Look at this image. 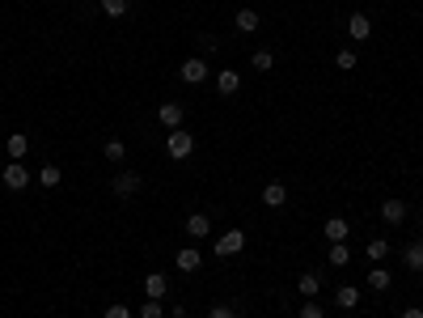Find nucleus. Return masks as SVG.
Returning a JSON list of instances; mask_svg holds the SVG:
<instances>
[{"label": "nucleus", "mask_w": 423, "mask_h": 318, "mask_svg": "<svg viewBox=\"0 0 423 318\" xmlns=\"http://www.w3.org/2000/svg\"><path fill=\"white\" fill-rule=\"evenodd\" d=\"M364 255H368L372 263H381V259L389 255V242H385V238H372V242H368V247H364Z\"/></svg>", "instance_id": "23"}, {"label": "nucleus", "mask_w": 423, "mask_h": 318, "mask_svg": "<svg viewBox=\"0 0 423 318\" xmlns=\"http://www.w3.org/2000/svg\"><path fill=\"white\" fill-rule=\"evenodd\" d=\"M356 64H360V56H356V52H352V47H343V52H339V56H335V68H343V72H352V68H356Z\"/></svg>", "instance_id": "24"}, {"label": "nucleus", "mask_w": 423, "mask_h": 318, "mask_svg": "<svg viewBox=\"0 0 423 318\" xmlns=\"http://www.w3.org/2000/svg\"><path fill=\"white\" fill-rule=\"evenodd\" d=\"M322 229H326V238H330V242H347V234H352V229H347V221H343V216H330V221L322 225Z\"/></svg>", "instance_id": "20"}, {"label": "nucleus", "mask_w": 423, "mask_h": 318, "mask_svg": "<svg viewBox=\"0 0 423 318\" xmlns=\"http://www.w3.org/2000/svg\"><path fill=\"white\" fill-rule=\"evenodd\" d=\"M352 263V251H347V242H330V267H347Z\"/></svg>", "instance_id": "22"}, {"label": "nucleus", "mask_w": 423, "mask_h": 318, "mask_svg": "<svg viewBox=\"0 0 423 318\" xmlns=\"http://www.w3.org/2000/svg\"><path fill=\"white\" fill-rule=\"evenodd\" d=\"M199 267H204V255H199L195 247H182V251H178V272L191 276V272H199Z\"/></svg>", "instance_id": "11"}, {"label": "nucleus", "mask_w": 423, "mask_h": 318, "mask_svg": "<svg viewBox=\"0 0 423 318\" xmlns=\"http://www.w3.org/2000/svg\"><path fill=\"white\" fill-rule=\"evenodd\" d=\"M140 318H165V306H161V302H153V297H144Z\"/></svg>", "instance_id": "27"}, {"label": "nucleus", "mask_w": 423, "mask_h": 318, "mask_svg": "<svg viewBox=\"0 0 423 318\" xmlns=\"http://www.w3.org/2000/svg\"><path fill=\"white\" fill-rule=\"evenodd\" d=\"M237 89H241V77H237L233 68H225V72L216 77V93H220V98H233Z\"/></svg>", "instance_id": "10"}, {"label": "nucleus", "mask_w": 423, "mask_h": 318, "mask_svg": "<svg viewBox=\"0 0 423 318\" xmlns=\"http://www.w3.org/2000/svg\"><path fill=\"white\" fill-rule=\"evenodd\" d=\"M389 284H394V276H389V267H381V263H377V267H368V288H377V293H385Z\"/></svg>", "instance_id": "14"}, {"label": "nucleus", "mask_w": 423, "mask_h": 318, "mask_svg": "<svg viewBox=\"0 0 423 318\" xmlns=\"http://www.w3.org/2000/svg\"><path fill=\"white\" fill-rule=\"evenodd\" d=\"M263 204H267V208H284V204H288L284 183H267V187H263Z\"/></svg>", "instance_id": "12"}, {"label": "nucleus", "mask_w": 423, "mask_h": 318, "mask_svg": "<svg viewBox=\"0 0 423 318\" xmlns=\"http://www.w3.org/2000/svg\"><path fill=\"white\" fill-rule=\"evenodd\" d=\"M106 161H123V157H128V144H123V140H106Z\"/></svg>", "instance_id": "25"}, {"label": "nucleus", "mask_w": 423, "mask_h": 318, "mask_svg": "<svg viewBox=\"0 0 423 318\" xmlns=\"http://www.w3.org/2000/svg\"><path fill=\"white\" fill-rule=\"evenodd\" d=\"M165 153H169L173 161H186V157L195 153V136H191L186 128H173V132L165 136Z\"/></svg>", "instance_id": "1"}, {"label": "nucleus", "mask_w": 423, "mask_h": 318, "mask_svg": "<svg viewBox=\"0 0 423 318\" xmlns=\"http://www.w3.org/2000/svg\"><path fill=\"white\" fill-rule=\"evenodd\" d=\"M216 259H229V255H237V251H245V229H225L216 238Z\"/></svg>", "instance_id": "2"}, {"label": "nucleus", "mask_w": 423, "mask_h": 318, "mask_svg": "<svg viewBox=\"0 0 423 318\" xmlns=\"http://www.w3.org/2000/svg\"><path fill=\"white\" fill-rule=\"evenodd\" d=\"M106 318H132V310L123 306V302H110V306H106Z\"/></svg>", "instance_id": "30"}, {"label": "nucleus", "mask_w": 423, "mask_h": 318, "mask_svg": "<svg viewBox=\"0 0 423 318\" xmlns=\"http://www.w3.org/2000/svg\"><path fill=\"white\" fill-rule=\"evenodd\" d=\"M347 34H352L356 43H364V38L372 34V21H368V13H352V17H347Z\"/></svg>", "instance_id": "9"}, {"label": "nucleus", "mask_w": 423, "mask_h": 318, "mask_svg": "<svg viewBox=\"0 0 423 318\" xmlns=\"http://www.w3.org/2000/svg\"><path fill=\"white\" fill-rule=\"evenodd\" d=\"M381 221H385V225H402V221H407V204L398 200V195L381 200Z\"/></svg>", "instance_id": "6"}, {"label": "nucleus", "mask_w": 423, "mask_h": 318, "mask_svg": "<svg viewBox=\"0 0 423 318\" xmlns=\"http://www.w3.org/2000/svg\"><path fill=\"white\" fill-rule=\"evenodd\" d=\"M402 259H407L411 272H423V238H419V242H411V247L402 251Z\"/></svg>", "instance_id": "19"}, {"label": "nucleus", "mask_w": 423, "mask_h": 318, "mask_svg": "<svg viewBox=\"0 0 423 318\" xmlns=\"http://www.w3.org/2000/svg\"><path fill=\"white\" fill-rule=\"evenodd\" d=\"M97 5H102L106 17H123V13H128V0H97Z\"/></svg>", "instance_id": "26"}, {"label": "nucleus", "mask_w": 423, "mask_h": 318, "mask_svg": "<svg viewBox=\"0 0 423 318\" xmlns=\"http://www.w3.org/2000/svg\"><path fill=\"white\" fill-rule=\"evenodd\" d=\"M186 234H191V238H208V234H212V221H208L204 212H191V216H186Z\"/></svg>", "instance_id": "13"}, {"label": "nucleus", "mask_w": 423, "mask_h": 318, "mask_svg": "<svg viewBox=\"0 0 423 318\" xmlns=\"http://www.w3.org/2000/svg\"><path fill=\"white\" fill-rule=\"evenodd\" d=\"M60 179H64V170H60V166H51V161L38 170V187H60Z\"/></svg>", "instance_id": "21"}, {"label": "nucleus", "mask_w": 423, "mask_h": 318, "mask_svg": "<svg viewBox=\"0 0 423 318\" xmlns=\"http://www.w3.org/2000/svg\"><path fill=\"white\" fill-rule=\"evenodd\" d=\"M233 26H237L241 34H254V30H258V13H254V9H237Z\"/></svg>", "instance_id": "15"}, {"label": "nucleus", "mask_w": 423, "mask_h": 318, "mask_svg": "<svg viewBox=\"0 0 423 318\" xmlns=\"http://www.w3.org/2000/svg\"><path fill=\"white\" fill-rule=\"evenodd\" d=\"M165 293H169V276H165V272H148V276H144V297L161 302Z\"/></svg>", "instance_id": "7"}, {"label": "nucleus", "mask_w": 423, "mask_h": 318, "mask_svg": "<svg viewBox=\"0 0 423 318\" xmlns=\"http://www.w3.org/2000/svg\"><path fill=\"white\" fill-rule=\"evenodd\" d=\"M0 179H5L9 191H26L30 187V170H26V161H9L5 170H0Z\"/></svg>", "instance_id": "4"}, {"label": "nucleus", "mask_w": 423, "mask_h": 318, "mask_svg": "<svg viewBox=\"0 0 423 318\" xmlns=\"http://www.w3.org/2000/svg\"><path fill=\"white\" fill-rule=\"evenodd\" d=\"M178 77H182L186 85H199V81H208V60H199V56L182 60V64H178Z\"/></svg>", "instance_id": "5"}, {"label": "nucleus", "mask_w": 423, "mask_h": 318, "mask_svg": "<svg viewBox=\"0 0 423 318\" xmlns=\"http://www.w3.org/2000/svg\"><path fill=\"white\" fill-rule=\"evenodd\" d=\"M402 318H423V306H407V310H402Z\"/></svg>", "instance_id": "32"}, {"label": "nucleus", "mask_w": 423, "mask_h": 318, "mask_svg": "<svg viewBox=\"0 0 423 318\" xmlns=\"http://www.w3.org/2000/svg\"><path fill=\"white\" fill-rule=\"evenodd\" d=\"M140 187H144V179L136 174V170H123V174H114V183H110V195H119V200H132Z\"/></svg>", "instance_id": "3"}, {"label": "nucleus", "mask_w": 423, "mask_h": 318, "mask_svg": "<svg viewBox=\"0 0 423 318\" xmlns=\"http://www.w3.org/2000/svg\"><path fill=\"white\" fill-rule=\"evenodd\" d=\"M208 318H237V310H233V306H212Z\"/></svg>", "instance_id": "31"}, {"label": "nucleus", "mask_w": 423, "mask_h": 318, "mask_svg": "<svg viewBox=\"0 0 423 318\" xmlns=\"http://www.w3.org/2000/svg\"><path fill=\"white\" fill-rule=\"evenodd\" d=\"M335 306H339V310H356V306H360V288L343 284V288L335 293Z\"/></svg>", "instance_id": "16"}, {"label": "nucleus", "mask_w": 423, "mask_h": 318, "mask_svg": "<svg viewBox=\"0 0 423 318\" xmlns=\"http://www.w3.org/2000/svg\"><path fill=\"white\" fill-rule=\"evenodd\" d=\"M250 64H254L258 72H271V68H276V56H271V52H254V56H250Z\"/></svg>", "instance_id": "28"}, {"label": "nucleus", "mask_w": 423, "mask_h": 318, "mask_svg": "<svg viewBox=\"0 0 423 318\" xmlns=\"http://www.w3.org/2000/svg\"><path fill=\"white\" fill-rule=\"evenodd\" d=\"M157 119H161V128H182V102H161V111H157Z\"/></svg>", "instance_id": "8"}, {"label": "nucleus", "mask_w": 423, "mask_h": 318, "mask_svg": "<svg viewBox=\"0 0 423 318\" xmlns=\"http://www.w3.org/2000/svg\"><path fill=\"white\" fill-rule=\"evenodd\" d=\"M296 288H301V297H317V293H322V276H317V272H305L301 280H296Z\"/></svg>", "instance_id": "18"}, {"label": "nucleus", "mask_w": 423, "mask_h": 318, "mask_svg": "<svg viewBox=\"0 0 423 318\" xmlns=\"http://www.w3.org/2000/svg\"><path fill=\"white\" fill-rule=\"evenodd\" d=\"M30 153V136H21V132H13L9 136V161H21Z\"/></svg>", "instance_id": "17"}, {"label": "nucleus", "mask_w": 423, "mask_h": 318, "mask_svg": "<svg viewBox=\"0 0 423 318\" xmlns=\"http://www.w3.org/2000/svg\"><path fill=\"white\" fill-rule=\"evenodd\" d=\"M301 318H326V310H322L313 297H305V306H301Z\"/></svg>", "instance_id": "29"}]
</instances>
